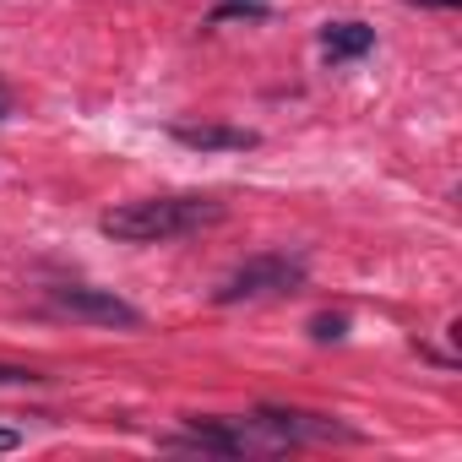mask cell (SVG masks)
<instances>
[{"label":"cell","mask_w":462,"mask_h":462,"mask_svg":"<svg viewBox=\"0 0 462 462\" xmlns=\"http://www.w3.org/2000/svg\"><path fill=\"white\" fill-rule=\"evenodd\" d=\"M223 201L212 196H152V201H125L115 212L98 217V228L120 245H158V240H180V235H201V228L223 223Z\"/></svg>","instance_id":"cell-1"},{"label":"cell","mask_w":462,"mask_h":462,"mask_svg":"<svg viewBox=\"0 0 462 462\" xmlns=\"http://www.w3.org/2000/svg\"><path fill=\"white\" fill-rule=\"evenodd\" d=\"M305 283V256H251L240 273H228L212 300L217 305H240V300H267V294H294Z\"/></svg>","instance_id":"cell-2"},{"label":"cell","mask_w":462,"mask_h":462,"mask_svg":"<svg viewBox=\"0 0 462 462\" xmlns=\"http://www.w3.org/2000/svg\"><path fill=\"white\" fill-rule=\"evenodd\" d=\"M50 310L55 316H71V321H93V327H120V332H136L142 327V310L131 300H120L115 289H82V283L50 289Z\"/></svg>","instance_id":"cell-3"},{"label":"cell","mask_w":462,"mask_h":462,"mask_svg":"<svg viewBox=\"0 0 462 462\" xmlns=\"http://www.w3.org/2000/svg\"><path fill=\"white\" fill-rule=\"evenodd\" d=\"M267 440H365L359 430L337 424V419H321V413H294V408H256L251 419Z\"/></svg>","instance_id":"cell-4"},{"label":"cell","mask_w":462,"mask_h":462,"mask_svg":"<svg viewBox=\"0 0 462 462\" xmlns=\"http://www.w3.org/2000/svg\"><path fill=\"white\" fill-rule=\"evenodd\" d=\"M174 142L196 152H251L262 136L251 125H174Z\"/></svg>","instance_id":"cell-5"},{"label":"cell","mask_w":462,"mask_h":462,"mask_svg":"<svg viewBox=\"0 0 462 462\" xmlns=\"http://www.w3.org/2000/svg\"><path fill=\"white\" fill-rule=\"evenodd\" d=\"M321 50H327V60H332V66L359 60V55H370V50H375V28H365V23H332V28L321 33Z\"/></svg>","instance_id":"cell-6"},{"label":"cell","mask_w":462,"mask_h":462,"mask_svg":"<svg viewBox=\"0 0 462 462\" xmlns=\"http://www.w3.org/2000/svg\"><path fill=\"white\" fill-rule=\"evenodd\" d=\"M310 337L316 343H343L348 337V316H316L310 321Z\"/></svg>","instance_id":"cell-7"},{"label":"cell","mask_w":462,"mask_h":462,"mask_svg":"<svg viewBox=\"0 0 462 462\" xmlns=\"http://www.w3.org/2000/svg\"><path fill=\"white\" fill-rule=\"evenodd\" d=\"M33 381H44V375L28 365H0V386H33Z\"/></svg>","instance_id":"cell-8"},{"label":"cell","mask_w":462,"mask_h":462,"mask_svg":"<svg viewBox=\"0 0 462 462\" xmlns=\"http://www.w3.org/2000/svg\"><path fill=\"white\" fill-rule=\"evenodd\" d=\"M23 446V435L17 430H6V424H0V451H17Z\"/></svg>","instance_id":"cell-9"},{"label":"cell","mask_w":462,"mask_h":462,"mask_svg":"<svg viewBox=\"0 0 462 462\" xmlns=\"http://www.w3.org/2000/svg\"><path fill=\"white\" fill-rule=\"evenodd\" d=\"M0 120H12V93H6V82H0Z\"/></svg>","instance_id":"cell-10"},{"label":"cell","mask_w":462,"mask_h":462,"mask_svg":"<svg viewBox=\"0 0 462 462\" xmlns=\"http://www.w3.org/2000/svg\"><path fill=\"white\" fill-rule=\"evenodd\" d=\"M408 6H462V0H408Z\"/></svg>","instance_id":"cell-11"}]
</instances>
